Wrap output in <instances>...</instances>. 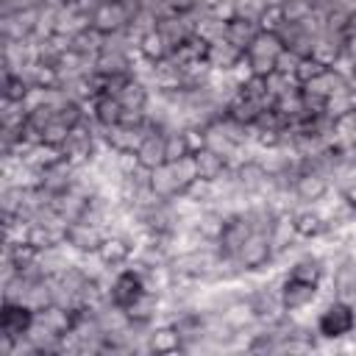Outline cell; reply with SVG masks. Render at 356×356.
Segmentation results:
<instances>
[{
	"label": "cell",
	"mask_w": 356,
	"mask_h": 356,
	"mask_svg": "<svg viewBox=\"0 0 356 356\" xmlns=\"http://www.w3.org/2000/svg\"><path fill=\"white\" fill-rule=\"evenodd\" d=\"M323 70H325V64L317 61L314 56H309V58H300V64H298V70H295V78H298V83H306V81H312L314 75H320Z\"/></svg>",
	"instance_id": "cell-38"
},
{
	"label": "cell",
	"mask_w": 356,
	"mask_h": 356,
	"mask_svg": "<svg viewBox=\"0 0 356 356\" xmlns=\"http://www.w3.org/2000/svg\"><path fill=\"white\" fill-rule=\"evenodd\" d=\"M164 131V128H161ZM164 147H167V161H175L186 153H192V142H189V134L186 131H178V128H170L164 131Z\"/></svg>",
	"instance_id": "cell-34"
},
{
	"label": "cell",
	"mask_w": 356,
	"mask_h": 356,
	"mask_svg": "<svg viewBox=\"0 0 356 356\" xmlns=\"http://www.w3.org/2000/svg\"><path fill=\"white\" fill-rule=\"evenodd\" d=\"M150 348H153V353H172V350H178L175 328L164 325V323H156L153 331H150Z\"/></svg>",
	"instance_id": "cell-33"
},
{
	"label": "cell",
	"mask_w": 356,
	"mask_h": 356,
	"mask_svg": "<svg viewBox=\"0 0 356 356\" xmlns=\"http://www.w3.org/2000/svg\"><path fill=\"white\" fill-rule=\"evenodd\" d=\"M131 22V11L120 3V0H103L95 11H92V25L103 33H114V31H122L128 28Z\"/></svg>",
	"instance_id": "cell-11"
},
{
	"label": "cell",
	"mask_w": 356,
	"mask_h": 356,
	"mask_svg": "<svg viewBox=\"0 0 356 356\" xmlns=\"http://www.w3.org/2000/svg\"><path fill=\"white\" fill-rule=\"evenodd\" d=\"M72 320H75V314L67 312V309H61V306H56V303H50V306H44V309L36 312V323H42L44 328H50L56 334H67L70 325H72Z\"/></svg>",
	"instance_id": "cell-28"
},
{
	"label": "cell",
	"mask_w": 356,
	"mask_h": 356,
	"mask_svg": "<svg viewBox=\"0 0 356 356\" xmlns=\"http://www.w3.org/2000/svg\"><path fill=\"white\" fill-rule=\"evenodd\" d=\"M192 156H195V164H197V178L217 181L228 170V161L222 156H217L214 150H209V147H197Z\"/></svg>",
	"instance_id": "cell-26"
},
{
	"label": "cell",
	"mask_w": 356,
	"mask_h": 356,
	"mask_svg": "<svg viewBox=\"0 0 356 356\" xmlns=\"http://www.w3.org/2000/svg\"><path fill=\"white\" fill-rule=\"evenodd\" d=\"M89 200H92L89 195H83L81 189L70 186V189H64V192H58V195L53 197V209H56L67 222H75V220H81V214L86 211Z\"/></svg>",
	"instance_id": "cell-20"
},
{
	"label": "cell",
	"mask_w": 356,
	"mask_h": 356,
	"mask_svg": "<svg viewBox=\"0 0 356 356\" xmlns=\"http://www.w3.org/2000/svg\"><path fill=\"white\" fill-rule=\"evenodd\" d=\"M92 25V17L86 11H81L75 3H67V6H58L56 11V33H64V36H75L81 33L83 28Z\"/></svg>",
	"instance_id": "cell-21"
},
{
	"label": "cell",
	"mask_w": 356,
	"mask_h": 356,
	"mask_svg": "<svg viewBox=\"0 0 356 356\" xmlns=\"http://www.w3.org/2000/svg\"><path fill=\"white\" fill-rule=\"evenodd\" d=\"M278 11H281L284 22H303L306 17H312L314 3L312 0H281Z\"/></svg>",
	"instance_id": "cell-36"
},
{
	"label": "cell",
	"mask_w": 356,
	"mask_h": 356,
	"mask_svg": "<svg viewBox=\"0 0 356 356\" xmlns=\"http://www.w3.org/2000/svg\"><path fill=\"white\" fill-rule=\"evenodd\" d=\"M153 131L150 122L145 125H125V122H117V125H108L106 128V145H111L114 150H128V153H136L139 145L145 142V136Z\"/></svg>",
	"instance_id": "cell-9"
},
{
	"label": "cell",
	"mask_w": 356,
	"mask_h": 356,
	"mask_svg": "<svg viewBox=\"0 0 356 356\" xmlns=\"http://www.w3.org/2000/svg\"><path fill=\"white\" fill-rule=\"evenodd\" d=\"M298 64H300V56L284 47V53L278 56V64H275V70H278V72H286V75H295Z\"/></svg>",
	"instance_id": "cell-39"
},
{
	"label": "cell",
	"mask_w": 356,
	"mask_h": 356,
	"mask_svg": "<svg viewBox=\"0 0 356 356\" xmlns=\"http://www.w3.org/2000/svg\"><path fill=\"white\" fill-rule=\"evenodd\" d=\"M159 33L170 42V47L175 50L178 44H184L186 39L195 36V17L192 14H170L164 19H159Z\"/></svg>",
	"instance_id": "cell-16"
},
{
	"label": "cell",
	"mask_w": 356,
	"mask_h": 356,
	"mask_svg": "<svg viewBox=\"0 0 356 356\" xmlns=\"http://www.w3.org/2000/svg\"><path fill=\"white\" fill-rule=\"evenodd\" d=\"M281 53H284V44H281L278 33H275V31H261V33L250 42V47L245 50V58H248L253 75H261V78H264V75H270V72L275 70Z\"/></svg>",
	"instance_id": "cell-3"
},
{
	"label": "cell",
	"mask_w": 356,
	"mask_h": 356,
	"mask_svg": "<svg viewBox=\"0 0 356 356\" xmlns=\"http://www.w3.org/2000/svg\"><path fill=\"white\" fill-rule=\"evenodd\" d=\"M345 53H348V56H350V58L356 61V33H353V36H348V44H345Z\"/></svg>",
	"instance_id": "cell-44"
},
{
	"label": "cell",
	"mask_w": 356,
	"mask_h": 356,
	"mask_svg": "<svg viewBox=\"0 0 356 356\" xmlns=\"http://www.w3.org/2000/svg\"><path fill=\"white\" fill-rule=\"evenodd\" d=\"M320 300V286L314 284H303V281H292V278H281V303L286 312L300 314L309 312L314 303Z\"/></svg>",
	"instance_id": "cell-5"
},
{
	"label": "cell",
	"mask_w": 356,
	"mask_h": 356,
	"mask_svg": "<svg viewBox=\"0 0 356 356\" xmlns=\"http://www.w3.org/2000/svg\"><path fill=\"white\" fill-rule=\"evenodd\" d=\"M106 236H108V231L103 225H92V222H83V220H75L67 228V242L75 250H97Z\"/></svg>",
	"instance_id": "cell-15"
},
{
	"label": "cell",
	"mask_w": 356,
	"mask_h": 356,
	"mask_svg": "<svg viewBox=\"0 0 356 356\" xmlns=\"http://www.w3.org/2000/svg\"><path fill=\"white\" fill-rule=\"evenodd\" d=\"M261 31H264V28H261V22H256V19H248V17H231L228 25H225V39H228L231 44H236L239 50H248L250 42H253Z\"/></svg>",
	"instance_id": "cell-22"
},
{
	"label": "cell",
	"mask_w": 356,
	"mask_h": 356,
	"mask_svg": "<svg viewBox=\"0 0 356 356\" xmlns=\"http://www.w3.org/2000/svg\"><path fill=\"white\" fill-rule=\"evenodd\" d=\"M242 58H245V50H239V47L231 44L228 39H217V42H211V44L206 47V61H209V67H214V70H231V67H236Z\"/></svg>",
	"instance_id": "cell-23"
},
{
	"label": "cell",
	"mask_w": 356,
	"mask_h": 356,
	"mask_svg": "<svg viewBox=\"0 0 356 356\" xmlns=\"http://www.w3.org/2000/svg\"><path fill=\"white\" fill-rule=\"evenodd\" d=\"M264 86L273 95V100H278L281 95H286L292 89H300V83H298L295 75H286V72H278V70H273L270 75H264Z\"/></svg>",
	"instance_id": "cell-35"
},
{
	"label": "cell",
	"mask_w": 356,
	"mask_h": 356,
	"mask_svg": "<svg viewBox=\"0 0 356 356\" xmlns=\"http://www.w3.org/2000/svg\"><path fill=\"white\" fill-rule=\"evenodd\" d=\"M97 250H100V256H103L114 270H120V267L131 264V259H134V245H131V242H125L122 236H114V234H108Z\"/></svg>",
	"instance_id": "cell-25"
},
{
	"label": "cell",
	"mask_w": 356,
	"mask_h": 356,
	"mask_svg": "<svg viewBox=\"0 0 356 356\" xmlns=\"http://www.w3.org/2000/svg\"><path fill=\"white\" fill-rule=\"evenodd\" d=\"M345 86H350L334 67H325L320 75H314L312 81H306V83H300V89H303V95H312V97H317V100H328L334 92H339V89H345Z\"/></svg>",
	"instance_id": "cell-17"
},
{
	"label": "cell",
	"mask_w": 356,
	"mask_h": 356,
	"mask_svg": "<svg viewBox=\"0 0 356 356\" xmlns=\"http://www.w3.org/2000/svg\"><path fill=\"white\" fill-rule=\"evenodd\" d=\"M273 256H275V253H273V248H270L267 234L253 231V234L245 239V245L239 248V253L231 256V259H236L248 273H267L270 264H273Z\"/></svg>",
	"instance_id": "cell-4"
},
{
	"label": "cell",
	"mask_w": 356,
	"mask_h": 356,
	"mask_svg": "<svg viewBox=\"0 0 356 356\" xmlns=\"http://www.w3.org/2000/svg\"><path fill=\"white\" fill-rule=\"evenodd\" d=\"M103 42H106V33L97 31L95 25H89L72 36V53H81L86 58H97V53L103 50Z\"/></svg>",
	"instance_id": "cell-27"
},
{
	"label": "cell",
	"mask_w": 356,
	"mask_h": 356,
	"mask_svg": "<svg viewBox=\"0 0 356 356\" xmlns=\"http://www.w3.org/2000/svg\"><path fill=\"white\" fill-rule=\"evenodd\" d=\"M350 111H356V92H353V86H345V89L334 92V95L325 100V114H328L331 120H339V117H345V114H350Z\"/></svg>",
	"instance_id": "cell-30"
},
{
	"label": "cell",
	"mask_w": 356,
	"mask_h": 356,
	"mask_svg": "<svg viewBox=\"0 0 356 356\" xmlns=\"http://www.w3.org/2000/svg\"><path fill=\"white\" fill-rule=\"evenodd\" d=\"M167 6L172 14H189L197 6V0H167Z\"/></svg>",
	"instance_id": "cell-40"
},
{
	"label": "cell",
	"mask_w": 356,
	"mask_h": 356,
	"mask_svg": "<svg viewBox=\"0 0 356 356\" xmlns=\"http://www.w3.org/2000/svg\"><path fill=\"white\" fill-rule=\"evenodd\" d=\"M28 120V108L22 100L14 97H3L0 103V128H22Z\"/></svg>",
	"instance_id": "cell-31"
},
{
	"label": "cell",
	"mask_w": 356,
	"mask_h": 356,
	"mask_svg": "<svg viewBox=\"0 0 356 356\" xmlns=\"http://www.w3.org/2000/svg\"><path fill=\"white\" fill-rule=\"evenodd\" d=\"M345 44H348V31L345 28H331L325 25L317 36H314V50L312 56L317 61H323L325 67H331L342 53H345Z\"/></svg>",
	"instance_id": "cell-8"
},
{
	"label": "cell",
	"mask_w": 356,
	"mask_h": 356,
	"mask_svg": "<svg viewBox=\"0 0 356 356\" xmlns=\"http://www.w3.org/2000/svg\"><path fill=\"white\" fill-rule=\"evenodd\" d=\"M345 31H348V36H353V33H356V14H350V17H348V25H345Z\"/></svg>",
	"instance_id": "cell-45"
},
{
	"label": "cell",
	"mask_w": 356,
	"mask_h": 356,
	"mask_svg": "<svg viewBox=\"0 0 356 356\" xmlns=\"http://www.w3.org/2000/svg\"><path fill=\"white\" fill-rule=\"evenodd\" d=\"M275 33H278V39H281V44L286 47V50H292V53H298L300 58H309L312 56V50H314V36L300 25V22H278L275 25Z\"/></svg>",
	"instance_id": "cell-12"
},
{
	"label": "cell",
	"mask_w": 356,
	"mask_h": 356,
	"mask_svg": "<svg viewBox=\"0 0 356 356\" xmlns=\"http://www.w3.org/2000/svg\"><path fill=\"white\" fill-rule=\"evenodd\" d=\"M267 3H270V6H281V0H267Z\"/></svg>",
	"instance_id": "cell-47"
},
{
	"label": "cell",
	"mask_w": 356,
	"mask_h": 356,
	"mask_svg": "<svg viewBox=\"0 0 356 356\" xmlns=\"http://www.w3.org/2000/svg\"><path fill=\"white\" fill-rule=\"evenodd\" d=\"M72 181H75V164L67 161V159H58V161H53L50 167H44V170L39 172V186H44V189L53 192V195L70 189Z\"/></svg>",
	"instance_id": "cell-18"
},
{
	"label": "cell",
	"mask_w": 356,
	"mask_h": 356,
	"mask_svg": "<svg viewBox=\"0 0 356 356\" xmlns=\"http://www.w3.org/2000/svg\"><path fill=\"white\" fill-rule=\"evenodd\" d=\"M253 231H256V228H253V222L248 220V214H245V211L231 214V217L225 220V225H222L220 236H217L220 250H222L225 256H236V253H239V248L245 245V239H248Z\"/></svg>",
	"instance_id": "cell-7"
},
{
	"label": "cell",
	"mask_w": 356,
	"mask_h": 356,
	"mask_svg": "<svg viewBox=\"0 0 356 356\" xmlns=\"http://www.w3.org/2000/svg\"><path fill=\"white\" fill-rule=\"evenodd\" d=\"M170 53H172V47H170V42L159 33V28H153L150 33H145V36L139 39V56L147 58V61H164Z\"/></svg>",
	"instance_id": "cell-29"
},
{
	"label": "cell",
	"mask_w": 356,
	"mask_h": 356,
	"mask_svg": "<svg viewBox=\"0 0 356 356\" xmlns=\"http://www.w3.org/2000/svg\"><path fill=\"white\" fill-rule=\"evenodd\" d=\"M353 328H356V306L348 303V300H342V298L325 300L323 309L317 312L314 334H317L320 339L339 342V339H345Z\"/></svg>",
	"instance_id": "cell-1"
},
{
	"label": "cell",
	"mask_w": 356,
	"mask_h": 356,
	"mask_svg": "<svg viewBox=\"0 0 356 356\" xmlns=\"http://www.w3.org/2000/svg\"><path fill=\"white\" fill-rule=\"evenodd\" d=\"M120 3H122V6L131 11V17H134L136 11H142V6H145V0H120Z\"/></svg>",
	"instance_id": "cell-43"
},
{
	"label": "cell",
	"mask_w": 356,
	"mask_h": 356,
	"mask_svg": "<svg viewBox=\"0 0 356 356\" xmlns=\"http://www.w3.org/2000/svg\"><path fill=\"white\" fill-rule=\"evenodd\" d=\"M95 147H97V142H95L89 125H86V120H83L81 125H75V128L67 134V139L58 145L61 159H67V161H72V164H83V161H89L92 153H95Z\"/></svg>",
	"instance_id": "cell-6"
},
{
	"label": "cell",
	"mask_w": 356,
	"mask_h": 356,
	"mask_svg": "<svg viewBox=\"0 0 356 356\" xmlns=\"http://www.w3.org/2000/svg\"><path fill=\"white\" fill-rule=\"evenodd\" d=\"M156 25H159V19H156L150 11H145V8H142V11H136V14L131 17V22H128V31H131L136 39H142V36H145V33H150Z\"/></svg>",
	"instance_id": "cell-37"
},
{
	"label": "cell",
	"mask_w": 356,
	"mask_h": 356,
	"mask_svg": "<svg viewBox=\"0 0 356 356\" xmlns=\"http://www.w3.org/2000/svg\"><path fill=\"white\" fill-rule=\"evenodd\" d=\"M292 189H295V195H298L303 203H314V200H320V197L331 189V184H328L325 175H320L317 170L300 167V172H298L295 181H292Z\"/></svg>",
	"instance_id": "cell-14"
},
{
	"label": "cell",
	"mask_w": 356,
	"mask_h": 356,
	"mask_svg": "<svg viewBox=\"0 0 356 356\" xmlns=\"http://www.w3.org/2000/svg\"><path fill=\"white\" fill-rule=\"evenodd\" d=\"M222 0H197V6H206V8H217Z\"/></svg>",
	"instance_id": "cell-46"
},
{
	"label": "cell",
	"mask_w": 356,
	"mask_h": 356,
	"mask_svg": "<svg viewBox=\"0 0 356 356\" xmlns=\"http://www.w3.org/2000/svg\"><path fill=\"white\" fill-rule=\"evenodd\" d=\"M86 108H89V114L100 122V125H117V122H122V111H125V106L120 103V97H114V95H106V92H100V95H95L89 103H86Z\"/></svg>",
	"instance_id": "cell-19"
},
{
	"label": "cell",
	"mask_w": 356,
	"mask_h": 356,
	"mask_svg": "<svg viewBox=\"0 0 356 356\" xmlns=\"http://www.w3.org/2000/svg\"><path fill=\"white\" fill-rule=\"evenodd\" d=\"M334 3H337L348 17H350V14H356V0H334Z\"/></svg>",
	"instance_id": "cell-42"
},
{
	"label": "cell",
	"mask_w": 356,
	"mask_h": 356,
	"mask_svg": "<svg viewBox=\"0 0 356 356\" xmlns=\"http://www.w3.org/2000/svg\"><path fill=\"white\" fill-rule=\"evenodd\" d=\"M117 97H120V103H122L125 108H145V103H147V97H150V89H147L142 81H136V78L131 75Z\"/></svg>",
	"instance_id": "cell-32"
},
{
	"label": "cell",
	"mask_w": 356,
	"mask_h": 356,
	"mask_svg": "<svg viewBox=\"0 0 356 356\" xmlns=\"http://www.w3.org/2000/svg\"><path fill=\"white\" fill-rule=\"evenodd\" d=\"M136 159H139V164L147 167V170H153V167H159V164L167 161V147H164V131H161V128H153V131L145 136V142H142L139 150H136Z\"/></svg>",
	"instance_id": "cell-24"
},
{
	"label": "cell",
	"mask_w": 356,
	"mask_h": 356,
	"mask_svg": "<svg viewBox=\"0 0 356 356\" xmlns=\"http://www.w3.org/2000/svg\"><path fill=\"white\" fill-rule=\"evenodd\" d=\"M150 189H153L159 197L172 200V197H178V195L186 192V184L178 178V172L172 170V164L164 161V164H159V167L150 170Z\"/></svg>",
	"instance_id": "cell-13"
},
{
	"label": "cell",
	"mask_w": 356,
	"mask_h": 356,
	"mask_svg": "<svg viewBox=\"0 0 356 356\" xmlns=\"http://www.w3.org/2000/svg\"><path fill=\"white\" fill-rule=\"evenodd\" d=\"M33 317H36V312L28 309V306H19V303H3V314H0V337H8V339L25 337L28 328L33 325Z\"/></svg>",
	"instance_id": "cell-10"
},
{
	"label": "cell",
	"mask_w": 356,
	"mask_h": 356,
	"mask_svg": "<svg viewBox=\"0 0 356 356\" xmlns=\"http://www.w3.org/2000/svg\"><path fill=\"white\" fill-rule=\"evenodd\" d=\"M100 3H103V0H75V6H78L81 11H86L89 17H92V11H95V8L100 6Z\"/></svg>",
	"instance_id": "cell-41"
},
{
	"label": "cell",
	"mask_w": 356,
	"mask_h": 356,
	"mask_svg": "<svg viewBox=\"0 0 356 356\" xmlns=\"http://www.w3.org/2000/svg\"><path fill=\"white\" fill-rule=\"evenodd\" d=\"M147 292V275H145V267H139V264H125V267H120L117 273H114V278H111V286H108V298L117 303V306H122V309H128L131 303H136L142 295Z\"/></svg>",
	"instance_id": "cell-2"
}]
</instances>
